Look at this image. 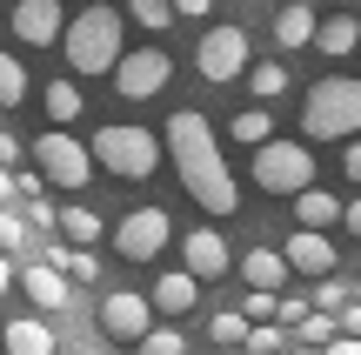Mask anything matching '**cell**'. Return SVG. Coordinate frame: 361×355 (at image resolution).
I'll list each match as a JSON object with an SVG mask.
<instances>
[{
  "label": "cell",
  "mask_w": 361,
  "mask_h": 355,
  "mask_svg": "<svg viewBox=\"0 0 361 355\" xmlns=\"http://www.w3.org/2000/svg\"><path fill=\"white\" fill-rule=\"evenodd\" d=\"M74 355H107V349H74Z\"/></svg>",
  "instance_id": "cell-45"
},
{
  "label": "cell",
  "mask_w": 361,
  "mask_h": 355,
  "mask_svg": "<svg viewBox=\"0 0 361 355\" xmlns=\"http://www.w3.org/2000/svg\"><path fill=\"white\" fill-rule=\"evenodd\" d=\"M168 7H174V20H207L214 0H168Z\"/></svg>",
  "instance_id": "cell-38"
},
{
  "label": "cell",
  "mask_w": 361,
  "mask_h": 355,
  "mask_svg": "<svg viewBox=\"0 0 361 355\" xmlns=\"http://www.w3.org/2000/svg\"><path fill=\"white\" fill-rule=\"evenodd\" d=\"M61 0H20V7H13V34L27 40V47H54V40H61Z\"/></svg>",
  "instance_id": "cell-12"
},
{
  "label": "cell",
  "mask_w": 361,
  "mask_h": 355,
  "mask_svg": "<svg viewBox=\"0 0 361 355\" xmlns=\"http://www.w3.org/2000/svg\"><path fill=\"white\" fill-rule=\"evenodd\" d=\"M20 155H27V148H20V134H0V168H13Z\"/></svg>",
  "instance_id": "cell-41"
},
{
  "label": "cell",
  "mask_w": 361,
  "mask_h": 355,
  "mask_svg": "<svg viewBox=\"0 0 361 355\" xmlns=\"http://www.w3.org/2000/svg\"><path fill=\"white\" fill-rule=\"evenodd\" d=\"M241 282H247V289H288L281 248H247V255H241Z\"/></svg>",
  "instance_id": "cell-19"
},
{
  "label": "cell",
  "mask_w": 361,
  "mask_h": 355,
  "mask_svg": "<svg viewBox=\"0 0 361 355\" xmlns=\"http://www.w3.org/2000/svg\"><path fill=\"white\" fill-rule=\"evenodd\" d=\"M54 228H61L74 248H87V241H101V235H107V222L87 208V201H74V208H54Z\"/></svg>",
  "instance_id": "cell-22"
},
{
  "label": "cell",
  "mask_w": 361,
  "mask_h": 355,
  "mask_svg": "<svg viewBox=\"0 0 361 355\" xmlns=\"http://www.w3.org/2000/svg\"><path fill=\"white\" fill-rule=\"evenodd\" d=\"M301 134L308 141H348L361 134V80L348 74H322L301 101Z\"/></svg>",
  "instance_id": "cell-3"
},
{
  "label": "cell",
  "mask_w": 361,
  "mask_h": 355,
  "mask_svg": "<svg viewBox=\"0 0 361 355\" xmlns=\"http://www.w3.org/2000/svg\"><path fill=\"white\" fill-rule=\"evenodd\" d=\"M154 322V308H147V295H134V289H114V295H101V329L114 335V342H134V335Z\"/></svg>",
  "instance_id": "cell-11"
},
{
  "label": "cell",
  "mask_w": 361,
  "mask_h": 355,
  "mask_svg": "<svg viewBox=\"0 0 361 355\" xmlns=\"http://www.w3.org/2000/svg\"><path fill=\"white\" fill-rule=\"evenodd\" d=\"M134 355H188V349H180V329H154V322H147V329L134 335Z\"/></svg>",
  "instance_id": "cell-26"
},
{
  "label": "cell",
  "mask_w": 361,
  "mask_h": 355,
  "mask_svg": "<svg viewBox=\"0 0 361 355\" xmlns=\"http://www.w3.org/2000/svg\"><path fill=\"white\" fill-rule=\"evenodd\" d=\"M341 222H348V235H361V195H355V201H341Z\"/></svg>",
  "instance_id": "cell-42"
},
{
  "label": "cell",
  "mask_w": 361,
  "mask_h": 355,
  "mask_svg": "<svg viewBox=\"0 0 361 355\" xmlns=\"http://www.w3.org/2000/svg\"><path fill=\"white\" fill-rule=\"evenodd\" d=\"M20 289H27L34 308H67V302H74V282H67L61 268H47V262H27L20 268Z\"/></svg>",
  "instance_id": "cell-14"
},
{
  "label": "cell",
  "mask_w": 361,
  "mask_h": 355,
  "mask_svg": "<svg viewBox=\"0 0 361 355\" xmlns=\"http://www.w3.org/2000/svg\"><path fill=\"white\" fill-rule=\"evenodd\" d=\"M114 94L121 101H154L161 88H168V74H174V61L161 47H134V54H114Z\"/></svg>",
  "instance_id": "cell-7"
},
{
  "label": "cell",
  "mask_w": 361,
  "mask_h": 355,
  "mask_svg": "<svg viewBox=\"0 0 361 355\" xmlns=\"http://www.w3.org/2000/svg\"><path fill=\"white\" fill-rule=\"evenodd\" d=\"M214 355H241V349H214Z\"/></svg>",
  "instance_id": "cell-46"
},
{
  "label": "cell",
  "mask_w": 361,
  "mask_h": 355,
  "mask_svg": "<svg viewBox=\"0 0 361 355\" xmlns=\"http://www.w3.org/2000/svg\"><path fill=\"white\" fill-rule=\"evenodd\" d=\"M341 174L361 188V134H348V148H341Z\"/></svg>",
  "instance_id": "cell-36"
},
{
  "label": "cell",
  "mask_w": 361,
  "mask_h": 355,
  "mask_svg": "<svg viewBox=\"0 0 361 355\" xmlns=\"http://www.w3.org/2000/svg\"><path fill=\"white\" fill-rule=\"evenodd\" d=\"M161 148L174 155V174H180V188H188V201H201L207 215H234L241 208V188H234L228 161H221V141H214V128H207V114H194V107L168 114Z\"/></svg>",
  "instance_id": "cell-1"
},
{
  "label": "cell",
  "mask_w": 361,
  "mask_h": 355,
  "mask_svg": "<svg viewBox=\"0 0 361 355\" xmlns=\"http://www.w3.org/2000/svg\"><path fill=\"white\" fill-rule=\"evenodd\" d=\"M281 262H288V275H335V241H328V228H295Z\"/></svg>",
  "instance_id": "cell-10"
},
{
  "label": "cell",
  "mask_w": 361,
  "mask_h": 355,
  "mask_svg": "<svg viewBox=\"0 0 361 355\" xmlns=\"http://www.w3.org/2000/svg\"><path fill=\"white\" fill-rule=\"evenodd\" d=\"M194 302H201V282H194L188 268H168V275L154 282V295H147V308H161V315H188Z\"/></svg>",
  "instance_id": "cell-15"
},
{
  "label": "cell",
  "mask_w": 361,
  "mask_h": 355,
  "mask_svg": "<svg viewBox=\"0 0 361 355\" xmlns=\"http://www.w3.org/2000/svg\"><path fill=\"white\" fill-rule=\"evenodd\" d=\"M247 88H255L261 101H281V94H288V67H281V61H261V67H247Z\"/></svg>",
  "instance_id": "cell-24"
},
{
  "label": "cell",
  "mask_w": 361,
  "mask_h": 355,
  "mask_svg": "<svg viewBox=\"0 0 361 355\" xmlns=\"http://www.w3.org/2000/svg\"><path fill=\"white\" fill-rule=\"evenodd\" d=\"M335 329H341V335H361V302H341V308H335Z\"/></svg>",
  "instance_id": "cell-39"
},
{
  "label": "cell",
  "mask_w": 361,
  "mask_h": 355,
  "mask_svg": "<svg viewBox=\"0 0 361 355\" xmlns=\"http://www.w3.org/2000/svg\"><path fill=\"white\" fill-rule=\"evenodd\" d=\"M288 201H295V222L301 228H335L341 222V201L328 195V188H314V181L301 188V195H288Z\"/></svg>",
  "instance_id": "cell-20"
},
{
  "label": "cell",
  "mask_w": 361,
  "mask_h": 355,
  "mask_svg": "<svg viewBox=\"0 0 361 355\" xmlns=\"http://www.w3.org/2000/svg\"><path fill=\"white\" fill-rule=\"evenodd\" d=\"M308 47H322V54H355L361 47V13H328V20H314V40Z\"/></svg>",
  "instance_id": "cell-16"
},
{
  "label": "cell",
  "mask_w": 361,
  "mask_h": 355,
  "mask_svg": "<svg viewBox=\"0 0 361 355\" xmlns=\"http://www.w3.org/2000/svg\"><path fill=\"white\" fill-rule=\"evenodd\" d=\"M308 40H314V7L308 0H288V7L274 13V47L295 54V47H308Z\"/></svg>",
  "instance_id": "cell-18"
},
{
  "label": "cell",
  "mask_w": 361,
  "mask_h": 355,
  "mask_svg": "<svg viewBox=\"0 0 361 355\" xmlns=\"http://www.w3.org/2000/svg\"><path fill=\"white\" fill-rule=\"evenodd\" d=\"M34 174H40L47 188H87L94 155H87V148H80L67 128H47V134L34 141Z\"/></svg>",
  "instance_id": "cell-6"
},
{
  "label": "cell",
  "mask_w": 361,
  "mask_h": 355,
  "mask_svg": "<svg viewBox=\"0 0 361 355\" xmlns=\"http://www.w3.org/2000/svg\"><path fill=\"white\" fill-rule=\"evenodd\" d=\"M355 13H361V0H355Z\"/></svg>",
  "instance_id": "cell-47"
},
{
  "label": "cell",
  "mask_w": 361,
  "mask_h": 355,
  "mask_svg": "<svg viewBox=\"0 0 361 355\" xmlns=\"http://www.w3.org/2000/svg\"><path fill=\"white\" fill-rule=\"evenodd\" d=\"M274 315H281V322H288V329H295V322H301V315H308V302H301V295H274Z\"/></svg>",
  "instance_id": "cell-37"
},
{
  "label": "cell",
  "mask_w": 361,
  "mask_h": 355,
  "mask_svg": "<svg viewBox=\"0 0 361 355\" xmlns=\"http://www.w3.org/2000/svg\"><path fill=\"white\" fill-rule=\"evenodd\" d=\"M180 248H188V275L194 282H214V275H228V241L214 235V228H188V241H180Z\"/></svg>",
  "instance_id": "cell-13"
},
{
  "label": "cell",
  "mask_w": 361,
  "mask_h": 355,
  "mask_svg": "<svg viewBox=\"0 0 361 355\" xmlns=\"http://www.w3.org/2000/svg\"><path fill=\"white\" fill-rule=\"evenodd\" d=\"M268 134H274L268 107H241V114H234V141H247V148H255V141H268Z\"/></svg>",
  "instance_id": "cell-29"
},
{
  "label": "cell",
  "mask_w": 361,
  "mask_h": 355,
  "mask_svg": "<svg viewBox=\"0 0 361 355\" xmlns=\"http://www.w3.org/2000/svg\"><path fill=\"white\" fill-rule=\"evenodd\" d=\"M194 67H201V80H241L247 74V34L241 27H207L201 47H194Z\"/></svg>",
  "instance_id": "cell-8"
},
{
  "label": "cell",
  "mask_w": 361,
  "mask_h": 355,
  "mask_svg": "<svg viewBox=\"0 0 361 355\" xmlns=\"http://www.w3.org/2000/svg\"><path fill=\"white\" fill-rule=\"evenodd\" d=\"M207 335H214V349H241V335H247V315H241V308H221V315L207 322Z\"/></svg>",
  "instance_id": "cell-27"
},
{
  "label": "cell",
  "mask_w": 361,
  "mask_h": 355,
  "mask_svg": "<svg viewBox=\"0 0 361 355\" xmlns=\"http://www.w3.org/2000/svg\"><path fill=\"white\" fill-rule=\"evenodd\" d=\"M322 355H361V335H341V329H335V335L322 342Z\"/></svg>",
  "instance_id": "cell-40"
},
{
  "label": "cell",
  "mask_w": 361,
  "mask_h": 355,
  "mask_svg": "<svg viewBox=\"0 0 361 355\" xmlns=\"http://www.w3.org/2000/svg\"><path fill=\"white\" fill-rule=\"evenodd\" d=\"M295 335H301V342H314V349H322L328 335H335V308H308V315L295 322Z\"/></svg>",
  "instance_id": "cell-30"
},
{
  "label": "cell",
  "mask_w": 361,
  "mask_h": 355,
  "mask_svg": "<svg viewBox=\"0 0 361 355\" xmlns=\"http://www.w3.org/2000/svg\"><path fill=\"white\" fill-rule=\"evenodd\" d=\"M40 262H47V268H61V275H67V282H80V289H87V282H101V255L67 248V241H54V248L40 255Z\"/></svg>",
  "instance_id": "cell-21"
},
{
  "label": "cell",
  "mask_w": 361,
  "mask_h": 355,
  "mask_svg": "<svg viewBox=\"0 0 361 355\" xmlns=\"http://www.w3.org/2000/svg\"><path fill=\"white\" fill-rule=\"evenodd\" d=\"M27 248V222L13 208H0V255H20Z\"/></svg>",
  "instance_id": "cell-32"
},
{
  "label": "cell",
  "mask_w": 361,
  "mask_h": 355,
  "mask_svg": "<svg viewBox=\"0 0 361 355\" xmlns=\"http://www.w3.org/2000/svg\"><path fill=\"white\" fill-rule=\"evenodd\" d=\"M314 282H322V289H314V308H341L348 302V289H341L335 275H314Z\"/></svg>",
  "instance_id": "cell-34"
},
{
  "label": "cell",
  "mask_w": 361,
  "mask_h": 355,
  "mask_svg": "<svg viewBox=\"0 0 361 355\" xmlns=\"http://www.w3.org/2000/svg\"><path fill=\"white\" fill-rule=\"evenodd\" d=\"M40 101H47V121H54V128H67V121H80V101H87V94H80V80H47Z\"/></svg>",
  "instance_id": "cell-23"
},
{
  "label": "cell",
  "mask_w": 361,
  "mask_h": 355,
  "mask_svg": "<svg viewBox=\"0 0 361 355\" xmlns=\"http://www.w3.org/2000/svg\"><path fill=\"white\" fill-rule=\"evenodd\" d=\"M0 342H7V355H54V349H61V342H54V329H47L40 315H13Z\"/></svg>",
  "instance_id": "cell-17"
},
{
  "label": "cell",
  "mask_w": 361,
  "mask_h": 355,
  "mask_svg": "<svg viewBox=\"0 0 361 355\" xmlns=\"http://www.w3.org/2000/svg\"><path fill=\"white\" fill-rule=\"evenodd\" d=\"M274 355H288V349H274Z\"/></svg>",
  "instance_id": "cell-48"
},
{
  "label": "cell",
  "mask_w": 361,
  "mask_h": 355,
  "mask_svg": "<svg viewBox=\"0 0 361 355\" xmlns=\"http://www.w3.org/2000/svg\"><path fill=\"white\" fill-rule=\"evenodd\" d=\"M168 241H174V215L168 208H134L128 222L114 228V248L128 255V262H154Z\"/></svg>",
  "instance_id": "cell-9"
},
{
  "label": "cell",
  "mask_w": 361,
  "mask_h": 355,
  "mask_svg": "<svg viewBox=\"0 0 361 355\" xmlns=\"http://www.w3.org/2000/svg\"><path fill=\"white\" fill-rule=\"evenodd\" d=\"M94 168H107V174H121V181H147V174L161 168V134H147V128H128V121H107L101 134H94Z\"/></svg>",
  "instance_id": "cell-4"
},
{
  "label": "cell",
  "mask_w": 361,
  "mask_h": 355,
  "mask_svg": "<svg viewBox=\"0 0 361 355\" xmlns=\"http://www.w3.org/2000/svg\"><path fill=\"white\" fill-rule=\"evenodd\" d=\"M7 289H13V262L0 255V302H7Z\"/></svg>",
  "instance_id": "cell-43"
},
{
  "label": "cell",
  "mask_w": 361,
  "mask_h": 355,
  "mask_svg": "<svg viewBox=\"0 0 361 355\" xmlns=\"http://www.w3.org/2000/svg\"><path fill=\"white\" fill-rule=\"evenodd\" d=\"M314 181V155L301 141H255V188H268V195H301V188Z\"/></svg>",
  "instance_id": "cell-5"
},
{
  "label": "cell",
  "mask_w": 361,
  "mask_h": 355,
  "mask_svg": "<svg viewBox=\"0 0 361 355\" xmlns=\"http://www.w3.org/2000/svg\"><path fill=\"white\" fill-rule=\"evenodd\" d=\"M241 349H247V355H274V349H288V329H274V322H247Z\"/></svg>",
  "instance_id": "cell-28"
},
{
  "label": "cell",
  "mask_w": 361,
  "mask_h": 355,
  "mask_svg": "<svg viewBox=\"0 0 361 355\" xmlns=\"http://www.w3.org/2000/svg\"><path fill=\"white\" fill-rule=\"evenodd\" d=\"M128 13L141 27H154V34H161V27H174V7H168V0H128Z\"/></svg>",
  "instance_id": "cell-31"
},
{
  "label": "cell",
  "mask_w": 361,
  "mask_h": 355,
  "mask_svg": "<svg viewBox=\"0 0 361 355\" xmlns=\"http://www.w3.org/2000/svg\"><path fill=\"white\" fill-rule=\"evenodd\" d=\"M121 7H80L74 20H61V40L54 47L67 54V67L74 74H107L114 67V54H121Z\"/></svg>",
  "instance_id": "cell-2"
},
{
  "label": "cell",
  "mask_w": 361,
  "mask_h": 355,
  "mask_svg": "<svg viewBox=\"0 0 361 355\" xmlns=\"http://www.w3.org/2000/svg\"><path fill=\"white\" fill-rule=\"evenodd\" d=\"M0 195H13V174H7V168H0Z\"/></svg>",
  "instance_id": "cell-44"
},
{
  "label": "cell",
  "mask_w": 361,
  "mask_h": 355,
  "mask_svg": "<svg viewBox=\"0 0 361 355\" xmlns=\"http://www.w3.org/2000/svg\"><path fill=\"white\" fill-rule=\"evenodd\" d=\"M27 222H34V228H54V201H47V188H40V195H27Z\"/></svg>",
  "instance_id": "cell-35"
},
{
  "label": "cell",
  "mask_w": 361,
  "mask_h": 355,
  "mask_svg": "<svg viewBox=\"0 0 361 355\" xmlns=\"http://www.w3.org/2000/svg\"><path fill=\"white\" fill-rule=\"evenodd\" d=\"M20 101H27V67L0 47V107H20Z\"/></svg>",
  "instance_id": "cell-25"
},
{
  "label": "cell",
  "mask_w": 361,
  "mask_h": 355,
  "mask_svg": "<svg viewBox=\"0 0 361 355\" xmlns=\"http://www.w3.org/2000/svg\"><path fill=\"white\" fill-rule=\"evenodd\" d=\"M274 295H281V289H247V295H241V315H247V322H268V315H274Z\"/></svg>",
  "instance_id": "cell-33"
}]
</instances>
